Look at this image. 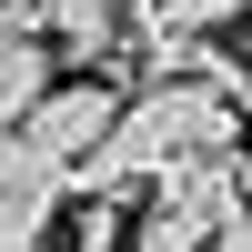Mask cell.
I'll return each mask as SVG.
<instances>
[{
    "label": "cell",
    "mask_w": 252,
    "mask_h": 252,
    "mask_svg": "<svg viewBox=\"0 0 252 252\" xmlns=\"http://www.w3.org/2000/svg\"><path fill=\"white\" fill-rule=\"evenodd\" d=\"M252 212V161H172L141 192V252H212L232 222Z\"/></svg>",
    "instance_id": "obj_1"
},
{
    "label": "cell",
    "mask_w": 252,
    "mask_h": 252,
    "mask_svg": "<svg viewBox=\"0 0 252 252\" xmlns=\"http://www.w3.org/2000/svg\"><path fill=\"white\" fill-rule=\"evenodd\" d=\"M121 131V91L111 81H51L40 91V111L20 121V141H31L40 161H61V172H81V161H101Z\"/></svg>",
    "instance_id": "obj_2"
},
{
    "label": "cell",
    "mask_w": 252,
    "mask_h": 252,
    "mask_svg": "<svg viewBox=\"0 0 252 252\" xmlns=\"http://www.w3.org/2000/svg\"><path fill=\"white\" fill-rule=\"evenodd\" d=\"M152 10L172 20V31H192V40H202V31H222V20H252V0H152Z\"/></svg>",
    "instance_id": "obj_6"
},
{
    "label": "cell",
    "mask_w": 252,
    "mask_h": 252,
    "mask_svg": "<svg viewBox=\"0 0 252 252\" xmlns=\"http://www.w3.org/2000/svg\"><path fill=\"white\" fill-rule=\"evenodd\" d=\"M61 212H71V172L40 161L20 131H0V252H51Z\"/></svg>",
    "instance_id": "obj_3"
},
{
    "label": "cell",
    "mask_w": 252,
    "mask_h": 252,
    "mask_svg": "<svg viewBox=\"0 0 252 252\" xmlns=\"http://www.w3.org/2000/svg\"><path fill=\"white\" fill-rule=\"evenodd\" d=\"M152 20V10H141ZM121 0H40V40H51V61H81V71H111L121 40L141 31Z\"/></svg>",
    "instance_id": "obj_5"
},
{
    "label": "cell",
    "mask_w": 252,
    "mask_h": 252,
    "mask_svg": "<svg viewBox=\"0 0 252 252\" xmlns=\"http://www.w3.org/2000/svg\"><path fill=\"white\" fill-rule=\"evenodd\" d=\"M212 252H252V212H242V222H232V232H222Z\"/></svg>",
    "instance_id": "obj_7"
},
{
    "label": "cell",
    "mask_w": 252,
    "mask_h": 252,
    "mask_svg": "<svg viewBox=\"0 0 252 252\" xmlns=\"http://www.w3.org/2000/svg\"><path fill=\"white\" fill-rule=\"evenodd\" d=\"M51 91V40H40V0H0V131L40 111Z\"/></svg>",
    "instance_id": "obj_4"
},
{
    "label": "cell",
    "mask_w": 252,
    "mask_h": 252,
    "mask_svg": "<svg viewBox=\"0 0 252 252\" xmlns=\"http://www.w3.org/2000/svg\"><path fill=\"white\" fill-rule=\"evenodd\" d=\"M242 71H252V20H242Z\"/></svg>",
    "instance_id": "obj_8"
}]
</instances>
